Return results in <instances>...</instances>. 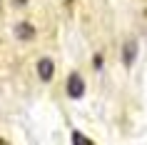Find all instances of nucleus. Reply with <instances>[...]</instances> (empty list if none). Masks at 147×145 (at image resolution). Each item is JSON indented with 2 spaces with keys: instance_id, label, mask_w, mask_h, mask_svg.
I'll use <instances>...</instances> for the list:
<instances>
[{
  "instance_id": "1",
  "label": "nucleus",
  "mask_w": 147,
  "mask_h": 145,
  "mask_svg": "<svg viewBox=\"0 0 147 145\" xmlns=\"http://www.w3.org/2000/svg\"><path fill=\"white\" fill-rule=\"evenodd\" d=\"M82 93H85V80H82V75L72 73L67 78V95L70 98H82Z\"/></svg>"
},
{
  "instance_id": "2",
  "label": "nucleus",
  "mask_w": 147,
  "mask_h": 145,
  "mask_svg": "<svg viewBox=\"0 0 147 145\" xmlns=\"http://www.w3.org/2000/svg\"><path fill=\"white\" fill-rule=\"evenodd\" d=\"M38 75H40V80H45V83L53 80V75H55V63L50 60V58H42V60L38 63Z\"/></svg>"
},
{
  "instance_id": "3",
  "label": "nucleus",
  "mask_w": 147,
  "mask_h": 145,
  "mask_svg": "<svg viewBox=\"0 0 147 145\" xmlns=\"http://www.w3.org/2000/svg\"><path fill=\"white\" fill-rule=\"evenodd\" d=\"M13 33H15L18 40H32L35 38V28H32L30 23H18L15 28H13Z\"/></svg>"
},
{
  "instance_id": "4",
  "label": "nucleus",
  "mask_w": 147,
  "mask_h": 145,
  "mask_svg": "<svg viewBox=\"0 0 147 145\" xmlns=\"http://www.w3.org/2000/svg\"><path fill=\"white\" fill-rule=\"evenodd\" d=\"M135 55H137V43L135 40H127L122 48V63H125V68H130L132 63H135Z\"/></svg>"
},
{
  "instance_id": "5",
  "label": "nucleus",
  "mask_w": 147,
  "mask_h": 145,
  "mask_svg": "<svg viewBox=\"0 0 147 145\" xmlns=\"http://www.w3.org/2000/svg\"><path fill=\"white\" fill-rule=\"evenodd\" d=\"M72 143H82V145H92V140L90 138H85L82 133H72V138H70Z\"/></svg>"
},
{
  "instance_id": "6",
  "label": "nucleus",
  "mask_w": 147,
  "mask_h": 145,
  "mask_svg": "<svg viewBox=\"0 0 147 145\" xmlns=\"http://www.w3.org/2000/svg\"><path fill=\"white\" fill-rule=\"evenodd\" d=\"M92 65H95V70L102 68V55H95V58H92Z\"/></svg>"
},
{
  "instance_id": "7",
  "label": "nucleus",
  "mask_w": 147,
  "mask_h": 145,
  "mask_svg": "<svg viewBox=\"0 0 147 145\" xmlns=\"http://www.w3.org/2000/svg\"><path fill=\"white\" fill-rule=\"evenodd\" d=\"M13 5H18V8H23V5H28V0H13Z\"/></svg>"
}]
</instances>
